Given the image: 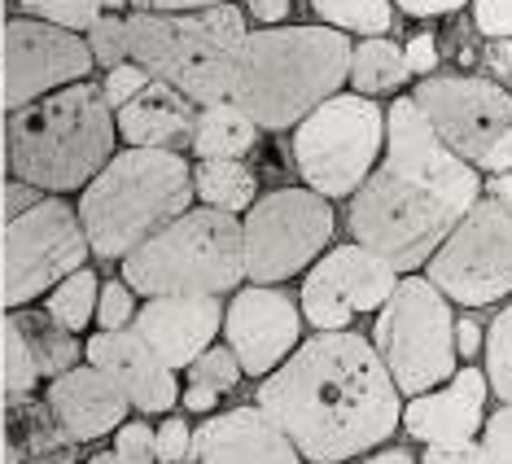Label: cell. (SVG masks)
<instances>
[{
  "mask_svg": "<svg viewBox=\"0 0 512 464\" xmlns=\"http://www.w3.org/2000/svg\"><path fill=\"white\" fill-rule=\"evenodd\" d=\"M259 408L311 464H346L386 447L403 421V394L364 333L337 329L298 342L263 377Z\"/></svg>",
  "mask_w": 512,
  "mask_h": 464,
  "instance_id": "obj_1",
  "label": "cell"
},
{
  "mask_svg": "<svg viewBox=\"0 0 512 464\" xmlns=\"http://www.w3.org/2000/svg\"><path fill=\"white\" fill-rule=\"evenodd\" d=\"M482 197V180L464 158L438 141L412 92L386 106V149L372 176L351 193L355 246L386 259L394 272H416L442 246L460 215Z\"/></svg>",
  "mask_w": 512,
  "mask_h": 464,
  "instance_id": "obj_2",
  "label": "cell"
},
{
  "mask_svg": "<svg viewBox=\"0 0 512 464\" xmlns=\"http://www.w3.org/2000/svg\"><path fill=\"white\" fill-rule=\"evenodd\" d=\"M351 71V40L346 31L316 27H263L250 31L232 66L228 101L246 110L259 132L298 127L320 101L342 92Z\"/></svg>",
  "mask_w": 512,
  "mask_h": 464,
  "instance_id": "obj_3",
  "label": "cell"
},
{
  "mask_svg": "<svg viewBox=\"0 0 512 464\" xmlns=\"http://www.w3.org/2000/svg\"><path fill=\"white\" fill-rule=\"evenodd\" d=\"M114 149L119 127L97 79H79L40 101L5 110V167L40 193H79L114 158Z\"/></svg>",
  "mask_w": 512,
  "mask_h": 464,
  "instance_id": "obj_4",
  "label": "cell"
},
{
  "mask_svg": "<svg viewBox=\"0 0 512 464\" xmlns=\"http://www.w3.org/2000/svg\"><path fill=\"white\" fill-rule=\"evenodd\" d=\"M193 202L197 197L189 154L123 145L79 189L75 211L79 224H84L92 259L123 263L136 246H145L158 228H167Z\"/></svg>",
  "mask_w": 512,
  "mask_h": 464,
  "instance_id": "obj_5",
  "label": "cell"
},
{
  "mask_svg": "<svg viewBox=\"0 0 512 464\" xmlns=\"http://www.w3.org/2000/svg\"><path fill=\"white\" fill-rule=\"evenodd\" d=\"M127 22V57L145 66L149 79L180 88L193 106L228 101L232 66L246 44V14L237 5L189 9V14H158L136 9L123 14Z\"/></svg>",
  "mask_w": 512,
  "mask_h": 464,
  "instance_id": "obj_6",
  "label": "cell"
},
{
  "mask_svg": "<svg viewBox=\"0 0 512 464\" xmlns=\"http://www.w3.org/2000/svg\"><path fill=\"white\" fill-rule=\"evenodd\" d=\"M119 276L136 289V298L167 294H237L246 281L241 254V219L215 206H189L167 228H158L145 246H136L119 263Z\"/></svg>",
  "mask_w": 512,
  "mask_h": 464,
  "instance_id": "obj_7",
  "label": "cell"
},
{
  "mask_svg": "<svg viewBox=\"0 0 512 464\" xmlns=\"http://www.w3.org/2000/svg\"><path fill=\"white\" fill-rule=\"evenodd\" d=\"M372 351L381 355L390 381L399 394H425L438 390L442 381L460 368L456 355V311L429 285V276L403 272L394 294L381 303L372 320Z\"/></svg>",
  "mask_w": 512,
  "mask_h": 464,
  "instance_id": "obj_8",
  "label": "cell"
},
{
  "mask_svg": "<svg viewBox=\"0 0 512 464\" xmlns=\"http://www.w3.org/2000/svg\"><path fill=\"white\" fill-rule=\"evenodd\" d=\"M294 167L302 184L320 197H351L372 176L386 149V110L359 92L320 101L294 127Z\"/></svg>",
  "mask_w": 512,
  "mask_h": 464,
  "instance_id": "obj_9",
  "label": "cell"
},
{
  "mask_svg": "<svg viewBox=\"0 0 512 464\" xmlns=\"http://www.w3.org/2000/svg\"><path fill=\"white\" fill-rule=\"evenodd\" d=\"M88 259L92 250L79 211L66 197L44 193L0 228V307L18 311L40 303L57 281L88 268Z\"/></svg>",
  "mask_w": 512,
  "mask_h": 464,
  "instance_id": "obj_10",
  "label": "cell"
},
{
  "mask_svg": "<svg viewBox=\"0 0 512 464\" xmlns=\"http://www.w3.org/2000/svg\"><path fill=\"white\" fill-rule=\"evenodd\" d=\"M412 101L421 106L438 141L473 171H512V92L491 75H425Z\"/></svg>",
  "mask_w": 512,
  "mask_h": 464,
  "instance_id": "obj_11",
  "label": "cell"
},
{
  "mask_svg": "<svg viewBox=\"0 0 512 464\" xmlns=\"http://www.w3.org/2000/svg\"><path fill=\"white\" fill-rule=\"evenodd\" d=\"M337 215L333 202L302 189H272L254 197V206L241 219V254H246L250 285H281L289 276H302L324 250L333 246Z\"/></svg>",
  "mask_w": 512,
  "mask_h": 464,
  "instance_id": "obj_12",
  "label": "cell"
},
{
  "mask_svg": "<svg viewBox=\"0 0 512 464\" xmlns=\"http://www.w3.org/2000/svg\"><path fill=\"white\" fill-rule=\"evenodd\" d=\"M429 285L451 307H491L512 294V206L477 197L425 263Z\"/></svg>",
  "mask_w": 512,
  "mask_h": 464,
  "instance_id": "obj_13",
  "label": "cell"
},
{
  "mask_svg": "<svg viewBox=\"0 0 512 464\" xmlns=\"http://www.w3.org/2000/svg\"><path fill=\"white\" fill-rule=\"evenodd\" d=\"M92 79L88 40L40 18H5L0 27V101L18 110L49 92Z\"/></svg>",
  "mask_w": 512,
  "mask_h": 464,
  "instance_id": "obj_14",
  "label": "cell"
},
{
  "mask_svg": "<svg viewBox=\"0 0 512 464\" xmlns=\"http://www.w3.org/2000/svg\"><path fill=\"white\" fill-rule=\"evenodd\" d=\"M399 272L364 246H329L302 276V320L316 333L351 329L359 316H377L394 294Z\"/></svg>",
  "mask_w": 512,
  "mask_h": 464,
  "instance_id": "obj_15",
  "label": "cell"
},
{
  "mask_svg": "<svg viewBox=\"0 0 512 464\" xmlns=\"http://www.w3.org/2000/svg\"><path fill=\"white\" fill-rule=\"evenodd\" d=\"M224 342L246 377H267L302 342V307L276 285H241L224 307Z\"/></svg>",
  "mask_w": 512,
  "mask_h": 464,
  "instance_id": "obj_16",
  "label": "cell"
},
{
  "mask_svg": "<svg viewBox=\"0 0 512 464\" xmlns=\"http://www.w3.org/2000/svg\"><path fill=\"white\" fill-rule=\"evenodd\" d=\"M84 359L92 368H101V373L127 394L132 412L167 416L180 403L176 368L162 364L154 355V346H149L136 329H97L84 342Z\"/></svg>",
  "mask_w": 512,
  "mask_h": 464,
  "instance_id": "obj_17",
  "label": "cell"
},
{
  "mask_svg": "<svg viewBox=\"0 0 512 464\" xmlns=\"http://www.w3.org/2000/svg\"><path fill=\"white\" fill-rule=\"evenodd\" d=\"M486 373L477 364H464L451 373V381H442V390L412 394L403 408V429L407 438L425 447H451V443H473L486 425Z\"/></svg>",
  "mask_w": 512,
  "mask_h": 464,
  "instance_id": "obj_18",
  "label": "cell"
},
{
  "mask_svg": "<svg viewBox=\"0 0 512 464\" xmlns=\"http://www.w3.org/2000/svg\"><path fill=\"white\" fill-rule=\"evenodd\" d=\"M132 329L154 346V355L162 364L180 373V368H189L224 333V298H206V294L145 298L136 307Z\"/></svg>",
  "mask_w": 512,
  "mask_h": 464,
  "instance_id": "obj_19",
  "label": "cell"
},
{
  "mask_svg": "<svg viewBox=\"0 0 512 464\" xmlns=\"http://www.w3.org/2000/svg\"><path fill=\"white\" fill-rule=\"evenodd\" d=\"M189 460L193 464H302L289 434L259 403L206 416L193 429Z\"/></svg>",
  "mask_w": 512,
  "mask_h": 464,
  "instance_id": "obj_20",
  "label": "cell"
},
{
  "mask_svg": "<svg viewBox=\"0 0 512 464\" xmlns=\"http://www.w3.org/2000/svg\"><path fill=\"white\" fill-rule=\"evenodd\" d=\"M44 403H49L57 425H62L79 447L110 438L114 429L127 421V412H132L127 394L114 386L101 368H92L88 359L75 368H66L62 377L44 381Z\"/></svg>",
  "mask_w": 512,
  "mask_h": 464,
  "instance_id": "obj_21",
  "label": "cell"
},
{
  "mask_svg": "<svg viewBox=\"0 0 512 464\" xmlns=\"http://www.w3.org/2000/svg\"><path fill=\"white\" fill-rule=\"evenodd\" d=\"M193 123H197V106L180 88L162 84V79H149L127 106L114 110L119 141L136 149H176V154H184Z\"/></svg>",
  "mask_w": 512,
  "mask_h": 464,
  "instance_id": "obj_22",
  "label": "cell"
},
{
  "mask_svg": "<svg viewBox=\"0 0 512 464\" xmlns=\"http://www.w3.org/2000/svg\"><path fill=\"white\" fill-rule=\"evenodd\" d=\"M5 429L22 451V464H75L79 460V443L57 425L44 394H31V399L5 408Z\"/></svg>",
  "mask_w": 512,
  "mask_h": 464,
  "instance_id": "obj_23",
  "label": "cell"
},
{
  "mask_svg": "<svg viewBox=\"0 0 512 464\" xmlns=\"http://www.w3.org/2000/svg\"><path fill=\"white\" fill-rule=\"evenodd\" d=\"M9 320L18 324L22 342H27L31 359H36L40 381H53V377H62L66 368L84 364V342H79V333L62 329L44 307H18V311H9Z\"/></svg>",
  "mask_w": 512,
  "mask_h": 464,
  "instance_id": "obj_24",
  "label": "cell"
},
{
  "mask_svg": "<svg viewBox=\"0 0 512 464\" xmlns=\"http://www.w3.org/2000/svg\"><path fill=\"white\" fill-rule=\"evenodd\" d=\"M259 145V123L232 101H215V106H197V123L189 136L193 158H246Z\"/></svg>",
  "mask_w": 512,
  "mask_h": 464,
  "instance_id": "obj_25",
  "label": "cell"
},
{
  "mask_svg": "<svg viewBox=\"0 0 512 464\" xmlns=\"http://www.w3.org/2000/svg\"><path fill=\"white\" fill-rule=\"evenodd\" d=\"M193 197L215 211H250L259 197V176L246 167V158H197L193 167Z\"/></svg>",
  "mask_w": 512,
  "mask_h": 464,
  "instance_id": "obj_26",
  "label": "cell"
},
{
  "mask_svg": "<svg viewBox=\"0 0 512 464\" xmlns=\"http://www.w3.org/2000/svg\"><path fill=\"white\" fill-rule=\"evenodd\" d=\"M412 71H407L403 44H394L386 36H364L359 44H351V71H346V84H351L359 97H386V92H399Z\"/></svg>",
  "mask_w": 512,
  "mask_h": 464,
  "instance_id": "obj_27",
  "label": "cell"
},
{
  "mask_svg": "<svg viewBox=\"0 0 512 464\" xmlns=\"http://www.w3.org/2000/svg\"><path fill=\"white\" fill-rule=\"evenodd\" d=\"M36 390H40V368L31 359L27 342H22L18 324L5 311L0 316V399H5V408H14V403L31 399Z\"/></svg>",
  "mask_w": 512,
  "mask_h": 464,
  "instance_id": "obj_28",
  "label": "cell"
},
{
  "mask_svg": "<svg viewBox=\"0 0 512 464\" xmlns=\"http://www.w3.org/2000/svg\"><path fill=\"white\" fill-rule=\"evenodd\" d=\"M97 289H101V276L92 268H79L44 294V311H49L62 329L84 333L92 324V316H97Z\"/></svg>",
  "mask_w": 512,
  "mask_h": 464,
  "instance_id": "obj_29",
  "label": "cell"
},
{
  "mask_svg": "<svg viewBox=\"0 0 512 464\" xmlns=\"http://www.w3.org/2000/svg\"><path fill=\"white\" fill-rule=\"evenodd\" d=\"M316 18L346 36H390L394 0H311Z\"/></svg>",
  "mask_w": 512,
  "mask_h": 464,
  "instance_id": "obj_30",
  "label": "cell"
},
{
  "mask_svg": "<svg viewBox=\"0 0 512 464\" xmlns=\"http://www.w3.org/2000/svg\"><path fill=\"white\" fill-rule=\"evenodd\" d=\"M482 373L499 403H512V303L486 324L482 346Z\"/></svg>",
  "mask_w": 512,
  "mask_h": 464,
  "instance_id": "obj_31",
  "label": "cell"
},
{
  "mask_svg": "<svg viewBox=\"0 0 512 464\" xmlns=\"http://www.w3.org/2000/svg\"><path fill=\"white\" fill-rule=\"evenodd\" d=\"M14 14H22V18H40V22H53V27L75 31V36H84V31H88L101 14H106V9H101L97 0H14Z\"/></svg>",
  "mask_w": 512,
  "mask_h": 464,
  "instance_id": "obj_32",
  "label": "cell"
},
{
  "mask_svg": "<svg viewBox=\"0 0 512 464\" xmlns=\"http://www.w3.org/2000/svg\"><path fill=\"white\" fill-rule=\"evenodd\" d=\"M184 373H189V386H206V390H215V394H228V390H237V381L246 377L241 373V364H237V355L228 351V342L224 346H206L202 355L193 359L189 368H184Z\"/></svg>",
  "mask_w": 512,
  "mask_h": 464,
  "instance_id": "obj_33",
  "label": "cell"
},
{
  "mask_svg": "<svg viewBox=\"0 0 512 464\" xmlns=\"http://www.w3.org/2000/svg\"><path fill=\"white\" fill-rule=\"evenodd\" d=\"M84 40H88L92 66H101V71H110V66L127 62V22H123V14H101L84 31Z\"/></svg>",
  "mask_w": 512,
  "mask_h": 464,
  "instance_id": "obj_34",
  "label": "cell"
},
{
  "mask_svg": "<svg viewBox=\"0 0 512 464\" xmlns=\"http://www.w3.org/2000/svg\"><path fill=\"white\" fill-rule=\"evenodd\" d=\"M136 307H141V298H136V289L127 285L123 276L101 281V289H97V316H92V324H97V329H132Z\"/></svg>",
  "mask_w": 512,
  "mask_h": 464,
  "instance_id": "obj_35",
  "label": "cell"
},
{
  "mask_svg": "<svg viewBox=\"0 0 512 464\" xmlns=\"http://www.w3.org/2000/svg\"><path fill=\"white\" fill-rule=\"evenodd\" d=\"M114 456H123L127 464H158V456H154V425H149V421H141V416H136V421H132V416H127V421L119 425V429H114Z\"/></svg>",
  "mask_w": 512,
  "mask_h": 464,
  "instance_id": "obj_36",
  "label": "cell"
},
{
  "mask_svg": "<svg viewBox=\"0 0 512 464\" xmlns=\"http://www.w3.org/2000/svg\"><path fill=\"white\" fill-rule=\"evenodd\" d=\"M97 84H101V97H106V106H110V110H119V106H127V101H132L136 92L149 84V71H145V66H136L132 57H127V62L110 66V71L101 75Z\"/></svg>",
  "mask_w": 512,
  "mask_h": 464,
  "instance_id": "obj_37",
  "label": "cell"
},
{
  "mask_svg": "<svg viewBox=\"0 0 512 464\" xmlns=\"http://www.w3.org/2000/svg\"><path fill=\"white\" fill-rule=\"evenodd\" d=\"M189 443H193V425L184 416H171L167 421L154 425V456L158 464H184L189 460Z\"/></svg>",
  "mask_w": 512,
  "mask_h": 464,
  "instance_id": "obj_38",
  "label": "cell"
},
{
  "mask_svg": "<svg viewBox=\"0 0 512 464\" xmlns=\"http://www.w3.org/2000/svg\"><path fill=\"white\" fill-rule=\"evenodd\" d=\"M477 443H482L491 464H512V403H499V412L486 416Z\"/></svg>",
  "mask_w": 512,
  "mask_h": 464,
  "instance_id": "obj_39",
  "label": "cell"
},
{
  "mask_svg": "<svg viewBox=\"0 0 512 464\" xmlns=\"http://www.w3.org/2000/svg\"><path fill=\"white\" fill-rule=\"evenodd\" d=\"M473 27L486 40H512V0H469Z\"/></svg>",
  "mask_w": 512,
  "mask_h": 464,
  "instance_id": "obj_40",
  "label": "cell"
},
{
  "mask_svg": "<svg viewBox=\"0 0 512 464\" xmlns=\"http://www.w3.org/2000/svg\"><path fill=\"white\" fill-rule=\"evenodd\" d=\"M403 57H407V71L412 75H438V66H442V53H438V36H429V31H421V36H412L407 40V49H403Z\"/></svg>",
  "mask_w": 512,
  "mask_h": 464,
  "instance_id": "obj_41",
  "label": "cell"
},
{
  "mask_svg": "<svg viewBox=\"0 0 512 464\" xmlns=\"http://www.w3.org/2000/svg\"><path fill=\"white\" fill-rule=\"evenodd\" d=\"M477 62H482V75H491L495 84L512 92V40H486Z\"/></svg>",
  "mask_w": 512,
  "mask_h": 464,
  "instance_id": "obj_42",
  "label": "cell"
},
{
  "mask_svg": "<svg viewBox=\"0 0 512 464\" xmlns=\"http://www.w3.org/2000/svg\"><path fill=\"white\" fill-rule=\"evenodd\" d=\"M416 464H491L482 443H451V447H425V456H416Z\"/></svg>",
  "mask_w": 512,
  "mask_h": 464,
  "instance_id": "obj_43",
  "label": "cell"
},
{
  "mask_svg": "<svg viewBox=\"0 0 512 464\" xmlns=\"http://www.w3.org/2000/svg\"><path fill=\"white\" fill-rule=\"evenodd\" d=\"M40 189L36 184H27V180H14L9 176L5 184H0V219H14V215H22L27 206H36L40 202Z\"/></svg>",
  "mask_w": 512,
  "mask_h": 464,
  "instance_id": "obj_44",
  "label": "cell"
},
{
  "mask_svg": "<svg viewBox=\"0 0 512 464\" xmlns=\"http://www.w3.org/2000/svg\"><path fill=\"white\" fill-rule=\"evenodd\" d=\"M482 346H486V324L477 316H456V355L473 364L482 355Z\"/></svg>",
  "mask_w": 512,
  "mask_h": 464,
  "instance_id": "obj_45",
  "label": "cell"
},
{
  "mask_svg": "<svg viewBox=\"0 0 512 464\" xmlns=\"http://www.w3.org/2000/svg\"><path fill=\"white\" fill-rule=\"evenodd\" d=\"M407 18H447V14H460L469 9V0H394Z\"/></svg>",
  "mask_w": 512,
  "mask_h": 464,
  "instance_id": "obj_46",
  "label": "cell"
},
{
  "mask_svg": "<svg viewBox=\"0 0 512 464\" xmlns=\"http://www.w3.org/2000/svg\"><path fill=\"white\" fill-rule=\"evenodd\" d=\"M250 5V18L263 22V27H281L289 18V0H246Z\"/></svg>",
  "mask_w": 512,
  "mask_h": 464,
  "instance_id": "obj_47",
  "label": "cell"
},
{
  "mask_svg": "<svg viewBox=\"0 0 512 464\" xmlns=\"http://www.w3.org/2000/svg\"><path fill=\"white\" fill-rule=\"evenodd\" d=\"M180 403H184V412H211L215 403H219V394L215 390H206V386H184V394H180Z\"/></svg>",
  "mask_w": 512,
  "mask_h": 464,
  "instance_id": "obj_48",
  "label": "cell"
},
{
  "mask_svg": "<svg viewBox=\"0 0 512 464\" xmlns=\"http://www.w3.org/2000/svg\"><path fill=\"white\" fill-rule=\"evenodd\" d=\"M346 464H416V456L407 447H381V451H368V456L346 460Z\"/></svg>",
  "mask_w": 512,
  "mask_h": 464,
  "instance_id": "obj_49",
  "label": "cell"
},
{
  "mask_svg": "<svg viewBox=\"0 0 512 464\" xmlns=\"http://www.w3.org/2000/svg\"><path fill=\"white\" fill-rule=\"evenodd\" d=\"M482 197H495V202L512 206V171H495V176L482 180Z\"/></svg>",
  "mask_w": 512,
  "mask_h": 464,
  "instance_id": "obj_50",
  "label": "cell"
},
{
  "mask_svg": "<svg viewBox=\"0 0 512 464\" xmlns=\"http://www.w3.org/2000/svg\"><path fill=\"white\" fill-rule=\"evenodd\" d=\"M211 5H228V0H149V9H158V14H189V9H211Z\"/></svg>",
  "mask_w": 512,
  "mask_h": 464,
  "instance_id": "obj_51",
  "label": "cell"
},
{
  "mask_svg": "<svg viewBox=\"0 0 512 464\" xmlns=\"http://www.w3.org/2000/svg\"><path fill=\"white\" fill-rule=\"evenodd\" d=\"M106 14H136V9H149V0H97Z\"/></svg>",
  "mask_w": 512,
  "mask_h": 464,
  "instance_id": "obj_52",
  "label": "cell"
},
{
  "mask_svg": "<svg viewBox=\"0 0 512 464\" xmlns=\"http://www.w3.org/2000/svg\"><path fill=\"white\" fill-rule=\"evenodd\" d=\"M84 464H127V460H123V456H114V451H92Z\"/></svg>",
  "mask_w": 512,
  "mask_h": 464,
  "instance_id": "obj_53",
  "label": "cell"
},
{
  "mask_svg": "<svg viewBox=\"0 0 512 464\" xmlns=\"http://www.w3.org/2000/svg\"><path fill=\"white\" fill-rule=\"evenodd\" d=\"M0 110H5V101H0ZM0 162H5V123H0Z\"/></svg>",
  "mask_w": 512,
  "mask_h": 464,
  "instance_id": "obj_54",
  "label": "cell"
},
{
  "mask_svg": "<svg viewBox=\"0 0 512 464\" xmlns=\"http://www.w3.org/2000/svg\"><path fill=\"white\" fill-rule=\"evenodd\" d=\"M0 447H5V399H0Z\"/></svg>",
  "mask_w": 512,
  "mask_h": 464,
  "instance_id": "obj_55",
  "label": "cell"
},
{
  "mask_svg": "<svg viewBox=\"0 0 512 464\" xmlns=\"http://www.w3.org/2000/svg\"><path fill=\"white\" fill-rule=\"evenodd\" d=\"M0 228H5V219H0Z\"/></svg>",
  "mask_w": 512,
  "mask_h": 464,
  "instance_id": "obj_56",
  "label": "cell"
}]
</instances>
